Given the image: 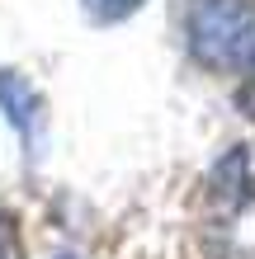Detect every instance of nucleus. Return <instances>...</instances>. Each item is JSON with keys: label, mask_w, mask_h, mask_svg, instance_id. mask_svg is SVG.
<instances>
[{"label": "nucleus", "mask_w": 255, "mask_h": 259, "mask_svg": "<svg viewBox=\"0 0 255 259\" xmlns=\"http://www.w3.org/2000/svg\"><path fill=\"white\" fill-rule=\"evenodd\" d=\"M185 33L203 66L246 71L255 62V5L250 0H194Z\"/></svg>", "instance_id": "obj_1"}, {"label": "nucleus", "mask_w": 255, "mask_h": 259, "mask_svg": "<svg viewBox=\"0 0 255 259\" xmlns=\"http://www.w3.org/2000/svg\"><path fill=\"white\" fill-rule=\"evenodd\" d=\"M0 104L10 109V123H14V127H24L28 137L38 132V95L28 90V80H24V75L0 71Z\"/></svg>", "instance_id": "obj_2"}, {"label": "nucleus", "mask_w": 255, "mask_h": 259, "mask_svg": "<svg viewBox=\"0 0 255 259\" xmlns=\"http://www.w3.org/2000/svg\"><path fill=\"white\" fill-rule=\"evenodd\" d=\"M85 10H90V19H99V24H118V19H128V14H137L142 0H85Z\"/></svg>", "instance_id": "obj_3"}, {"label": "nucleus", "mask_w": 255, "mask_h": 259, "mask_svg": "<svg viewBox=\"0 0 255 259\" xmlns=\"http://www.w3.org/2000/svg\"><path fill=\"white\" fill-rule=\"evenodd\" d=\"M0 259H19V231H14V217L0 212Z\"/></svg>", "instance_id": "obj_4"}, {"label": "nucleus", "mask_w": 255, "mask_h": 259, "mask_svg": "<svg viewBox=\"0 0 255 259\" xmlns=\"http://www.w3.org/2000/svg\"><path fill=\"white\" fill-rule=\"evenodd\" d=\"M62 259H71V254H62Z\"/></svg>", "instance_id": "obj_5"}]
</instances>
